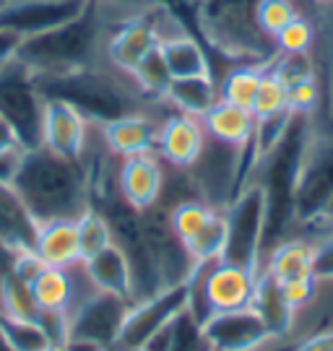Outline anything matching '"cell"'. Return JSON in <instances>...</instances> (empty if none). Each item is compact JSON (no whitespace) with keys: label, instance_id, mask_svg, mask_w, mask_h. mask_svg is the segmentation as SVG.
<instances>
[{"label":"cell","instance_id":"6da1fadb","mask_svg":"<svg viewBox=\"0 0 333 351\" xmlns=\"http://www.w3.org/2000/svg\"><path fill=\"white\" fill-rule=\"evenodd\" d=\"M11 185L39 224L52 219H78L91 206L81 162L62 159L45 146L24 151Z\"/></svg>","mask_w":333,"mask_h":351},{"label":"cell","instance_id":"7a4b0ae2","mask_svg":"<svg viewBox=\"0 0 333 351\" xmlns=\"http://www.w3.org/2000/svg\"><path fill=\"white\" fill-rule=\"evenodd\" d=\"M310 146V114L292 112V120L286 125L282 141L263 159V177L260 190L266 198V229H263V255L282 242L284 232L295 221L297 203V182L299 169L305 162Z\"/></svg>","mask_w":333,"mask_h":351},{"label":"cell","instance_id":"3957f363","mask_svg":"<svg viewBox=\"0 0 333 351\" xmlns=\"http://www.w3.org/2000/svg\"><path fill=\"white\" fill-rule=\"evenodd\" d=\"M45 99H60L73 104L78 112L94 125H104L123 114L141 112V99L136 81L130 75L110 73L102 68H87L68 75L52 78H34Z\"/></svg>","mask_w":333,"mask_h":351},{"label":"cell","instance_id":"277c9868","mask_svg":"<svg viewBox=\"0 0 333 351\" xmlns=\"http://www.w3.org/2000/svg\"><path fill=\"white\" fill-rule=\"evenodd\" d=\"M224 219H227V245H224L222 261L260 274L266 198L258 182L245 185L237 193L235 201L224 208Z\"/></svg>","mask_w":333,"mask_h":351},{"label":"cell","instance_id":"5b68a950","mask_svg":"<svg viewBox=\"0 0 333 351\" xmlns=\"http://www.w3.org/2000/svg\"><path fill=\"white\" fill-rule=\"evenodd\" d=\"M42 114L45 97L34 75L16 60L0 68V120L16 133L26 151L42 146Z\"/></svg>","mask_w":333,"mask_h":351},{"label":"cell","instance_id":"8992f818","mask_svg":"<svg viewBox=\"0 0 333 351\" xmlns=\"http://www.w3.org/2000/svg\"><path fill=\"white\" fill-rule=\"evenodd\" d=\"M91 8V0H11L0 11V29L21 39L73 24Z\"/></svg>","mask_w":333,"mask_h":351},{"label":"cell","instance_id":"52a82bcc","mask_svg":"<svg viewBox=\"0 0 333 351\" xmlns=\"http://www.w3.org/2000/svg\"><path fill=\"white\" fill-rule=\"evenodd\" d=\"M185 307H187V284L172 289H161L159 294L130 304V310H128V315H125L123 320V328H120V336L115 341V349H141L157 330L170 326Z\"/></svg>","mask_w":333,"mask_h":351},{"label":"cell","instance_id":"ba28073f","mask_svg":"<svg viewBox=\"0 0 333 351\" xmlns=\"http://www.w3.org/2000/svg\"><path fill=\"white\" fill-rule=\"evenodd\" d=\"M333 198V138L323 143L310 141L305 162L299 169L297 182V203L295 219L297 221H315L323 219Z\"/></svg>","mask_w":333,"mask_h":351},{"label":"cell","instance_id":"9c48e42d","mask_svg":"<svg viewBox=\"0 0 333 351\" xmlns=\"http://www.w3.org/2000/svg\"><path fill=\"white\" fill-rule=\"evenodd\" d=\"M200 330L214 351H258L273 343L268 328L253 307L214 313Z\"/></svg>","mask_w":333,"mask_h":351},{"label":"cell","instance_id":"30bf717a","mask_svg":"<svg viewBox=\"0 0 333 351\" xmlns=\"http://www.w3.org/2000/svg\"><path fill=\"white\" fill-rule=\"evenodd\" d=\"M133 302L115 297L107 291H97L87 300L68 320V339L97 341L107 349H115V341L120 336V328Z\"/></svg>","mask_w":333,"mask_h":351},{"label":"cell","instance_id":"8fae6325","mask_svg":"<svg viewBox=\"0 0 333 351\" xmlns=\"http://www.w3.org/2000/svg\"><path fill=\"white\" fill-rule=\"evenodd\" d=\"M94 123H89L73 104L60 99H45L42 114V146L62 159L81 162Z\"/></svg>","mask_w":333,"mask_h":351},{"label":"cell","instance_id":"7c38bea8","mask_svg":"<svg viewBox=\"0 0 333 351\" xmlns=\"http://www.w3.org/2000/svg\"><path fill=\"white\" fill-rule=\"evenodd\" d=\"M164 190V162L157 154H138L120 159L117 167V193L133 211L154 208Z\"/></svg>","mask_w":333,"mask_h":351},{"label":"cell","instance_id":"4fadbf2b","mask_svg":"<svg viewBox=\"0 0 333 351\" xmlns=\"http://www.w3.org/2000/svg\"><path fill=\"white\" fill-rule=\"evenodd\" d=\"M206 138H209V133H206L200 117L172 112L167 114L159 125L157 156L170 167L190 169L198 162L203 146H206Z\"/></svg>","mask_w":333,"mask_h":351},{"label":"cell","instance_id":"5bb4252c","mask_svg":"<svg viewBox=\"0 0 333 351\" xmlns=\"http://www.w3.org/2000/svg\"><path fill=\"white\" fill-rule=\"evenodd\" d=\"M161 120L141 110V112H130L117 120H110V123L99 125V130H102L107 149L117 159H128V156H138V154H157Z\"/></svg>","mask_w":333,"mask_h":351},{"label":"cell","instance_id":"9a60e30c","mask_svg":"<svg viewBox=\"0 0 333 351\" xmlns=\"http://www.w3.org/2000/svg\"><path fill=\"white\" fill-rule=\"evenodd\" d=\"M159 42L157 34L148 24L146 16H136V19H125L117 26V32L107 37L104 45V60L123 75H133L136 68L143 63L148 52L154 50Z\"/></svg>","mask_w":333,"mask_h":351},{"label":"cell","instance_id":"2e32d148","mask_svg":"<svg viewBox=\"0 0 333 351\" xmlns=\"http://www.w3.org/2000/svg\"><path fill=\"white\" fill-rule=\"evenodd\" d=\"M39 221L26 208L11 182H0V245L13 252H32L37 242Z\"/></svg>","mask_w":333,"mask_h":351},{"label":"cell","instance_id":"e0dca14e","mask_svg":"<svg viewBox=\"0 0 333 351\" xmlns=\"http://www.w3.org/2000/svg\"><path fill=\"white\" fill-rule=\"evenodd\" d=\"M34 252L42 263L52 268H68V265L81 263L76 219H52V221L39 224Z\"/></svg>","mask_w":333,"mask_h":351},{"label":"cell","instance_id":"ac0fdd59","mask_svg":"<svg viewBox=\"0 0 333 351\" xmlns=\"http://www.w3.org/2000/svg\"><path fill=\"white\" fill-rule=\"evenodd\" d=\"M250 307L260 315V320L266 323L273 341H282L292 333L297 310L286 302L284 289H282V284L271 274H266V271L258 274V278H255V294H253V304Z\"/></svg>","mask_w":333,"mask_h":351},{"label":"cell","instance_id":"d6986e66","mask_svg":"<svg viewBox=\"0 0 333 351\" xmlns=\"http://www.w3.org/2000/svg\"><path fill=\"white\" fill-rule=\"evenodd\" d=\"M89 278L94 281V287L99 291H107L115 297L133 302V278H130V265L125 252L112 242L104 250H99L97 255H91L84 261Z\"/></svg>","mask_w":333,"mask_h":351},{"label":"cell","instance_id":"ffe728a7","mask_svg":"<svg viewBox=\"0 0 333 351\" xmlns=\"http://www.w3.org/2000/svg\"><path fill=\"white\" fill-rule=\"evenodd\" d=\"M200 120H203V128L211 138L222 141L227 146H235V149H245L255 133V114L222 99L216 101Z\"/></svg>","mask_w":333,"mask_h":351},{"label":"cell","instance_id":"44dd1931","mask_svg":"<svg viewBox=\"0 0 333 351\" xmlns=\"http://www.w3.org/2000/svg\"><path fill=\"white\" fill-rule=\"evenodd\" d=\"M164 101L172 107L174 112L193 114V117H203L211 107L219 101V86L214 81V75H203V78H177L167 88Z\"/></svg>","mask_w":333,"mask_h":351},{"label":"cell","instance_id":"7402d4cb","mask_svg":"<svg viewBox=\"0 0 333 351\" xmlns=\"http://www.w3.org/2000/svg\"><path fill=\"white\" fill-rule=\"evenodd\" d=\"M312 258H315V245H308L302 239H289V242H279L266 255L263 271L271 274L279 284L295 281V278L315 276L312 274Z\"/></svg>","mask_w":333,"mask_h":351},{"label":"cell","instance_id":"603a6c76","mask_svg":"<svg viewBox=\"0 0 333 351\" xmlns=\"http://www.w3.org/2000/svg\"><path fill=\"white\" fill-rule=\"evenodd\" d=\"M159 47H161V55H164V63H167V71L172 75V81H177V78H203V75H211L209 55H206V50L193 37L180 34V37L161 42Z\"/></svg>","mask_w":333,"mask_h":351},{"label":"cell","instance_id":"cb8c5ba5","mask_svg":"<svg viewBox=\"0 0 333 351\" xmlns=\"http://www.w3.org/2000/svg\"><path fill=\"white\" fill-rule=\"evenodd\" d=\"M263 71L266 68H258V65H240L235 71H229L219 84V99L253 112V101L258 94Z\"/></svg>","mask_w":333,"mask_h":351},{"label":"cell","instance_id":"d4e9b609","mask_svg":"<svg viewBox=\"0 0 333 351\" xmlns=\"http://www.w3.org/2000/svg\"><path fill=\"white\" fill-rule=\"evenodd\" d=\"M216 213H219V208H214V206H209L200 198H193V201H183L172 206L167 211V216H170V226H172L174 237L180 239L183 245H187Z\"/></svg>","mask_w":333,"mask_h":351},{"label":"cell","instance_id":"484cf974","mask_svg":"<svg viewBox=\"0 0 333 351\" xmlns=\"http://www.w3.org/2000/svg\"><path fill=\"white\" fill-rule=\"evenodd\" d=\"M76 224H78L81 261H87V258H91V255H97L99 250H104L107 245L115 242L110 219H107V213L104 211H99L97 206H89L87 211L76 219Z\"/></svg>","mask_w":333,"mask_h":351},{"label":"cell","instance_id":"4316f807","mask_svg":"<svg viewBox=\"0 0 333 351\" xmlns=\"http://www.w3.org/2000/svg\"><path fill=\"white\" fill-rule=\"evenodd\" d=\"M0 333L11 351H47L52 346L45 328L34 320H21L11 315H0Z\"/></svg>","mask_w":333,"mask_h":351},{"label":"cell","instance_id":"83f0119b","mask_svg":"<svg viewBox=\"0 0 333 351\" xmlns=\"http://www.w3.org/2000/svg\"><path fill=\"white\" fill-rule=\"evenodd\" d=\"M0 315H11V317H21V320H39V310L32 287L24 278H19L16 274H8L0 284Z\"/></svg>","mask_w":333,"mask_h":351},{"label":"cell","instance_id":"f1b7e54d","mask_svg":"<svg viewBox=\"0 0 333 351\" xmlns=\"http://www.w3.org/2000/svg\"><path fill=\"white\" fill-rule=\"evenodd\" d=\"M130 78L136 81L138 91L146 99H164L167 97V88L172 84V75L167 71V63H164V55H161L159 45L143 58V63L138 65L136 73L130 75Z\"/></svg>","mask_w":333,"mask_h":351},{"label":"cell","instance_id":"f546056e","mask_svg":"<svg viewBox=\"0 0 333 351\" xmlns=\"http://www.w3.org/2000/svg\"><path fill=\"white\" fill-rule=\"evenodd\" d=\"M224 245H227V219H224V211H219L187 242L185 250L196 263H214V261H222Z\"/></svg>","mask_w":333,"mask_h":351},{"label":"cell","instance_id":"4dcf8cb0","mask_svg":"<svg viewBox=\"0 0 333 351\" xmlns=\"http://www.w3.org/2000/svg\"><path fill=\"white\" fill-rule=\"evenodd\" d=\"M282 112H289L286 84L273 73L271 68H266L263 78H260L255 101H253V114H255V120H263V117H271V114H282Z\"/></svg>","mask_w":333,"mask_h":351},{"label":"cell","instance_id":"1f68e13d","mask_svg":"<svg viewBox=\"0 0 333 351\" xmlns=\"http://www.w3.org/2000/svg\"><path fill=\"white\" fill-rule=\"evenodd\" d=\"M170 351H214L200 330V323L187 313V307L172 320V349Z\"/></svg>","mask_w":333,"mask_h":351},{"label":"cell","instance_id":"d6a6232c","mask_svg":"<svg viewBox=\"0 0 333 351\" xmlns=\"http://www.w3.org/2000/svg\"><path fill=\"white\" fill-rule=\"evenodd\" d=\"M297 16H299V13H297L292 0H260L258 11H255V19H258L260 29H263L266 34H271V37H276L289 21H295Z\"/></svg>","mask_w":333,"mask_h":351},{"label":"cell","instance_id":"836d02e7","mask_svg":"<svg viewBox=\"0 0 333 351\" xmlns=\"http://www.w3.org/2000/svg\"><path fill=\"white\" fill-rule=\"evenodd\" d=\"M276 45L284 55H297V52H308V47L312 45V26H310L308 19L297 16L295 21L289 24L276 34Z\"/></svg>","mask_w":333,"mask_h":351},{"label":"cell","instance_id":"e575fe53","mask_svg":"<svg viewBox=\"0 0 333 351\" xmlns=\"http://www.w3.org/2000/svg\"><path fill=\"white\" fill-rule=\"evenodd\" d=\"M273 73L284 81L286 86H292L297 81H308L315 78L312 75V65H310L308 55L305 52H297V55H282L273 65H268Z\"/></svg>","mask_w":333,"mask_h":351},{"label":"cell","instance_id":"d590c367","mask_svg":"<svg viewBox=\"0 0 333 351\" xmlns=\"http://www.w3.org/2000/svg\"><path fill=\"white\" fill-rule=\"evenodd\" d=\"M286 104H289V112H312V107L318 104V84H315V78L297 81L292 86H286Z\"/></svg>","mask_w":333,"mask_h":351},{"label":"cell","instance_id":"8d00e7d4","mask_svg":"<svg viewBox=\"0 0 333 351\" xmlns=\"http://www.w3.org/2000/svg\"><path fill=\"white\" fill-rule=\"evenodd\" d=\"M312 274L318 281H333V234L315 245Z\"/></svg>","mask_w":333,"mask_h":351},{"label":"cell","instance_id":"74e56055","mask_svg":"<svg viewBox=\"0 0 333 351\" xmlns=\"http://www.w3.org/2000/svg\"><path fill=\"white\" fill-rule=\"evenodd\" d=\"M19 47H21V39L11 32H5V29H0V68H5L8 63L16 60Z\"/></svg>","mask_w":333,"mask_h":351},{"label":"cell","instance_id":"f35d334b","mask_svg":"<svg viewBox=\"0 0 333 351\" xmlns=\"http://www.w3.org/2000/svg\"><path fill=\"white\" fill-rule=\"evenodd\" d=\"M295 351H333V328L310 336V339L302 341Z\"/></svg>","mask_w":333,"mask_h":351},{"label":"cell","instance_id":"ab89813d","mask_svg":"<svg viewBox=\"0 0 333 351\" xmlns=\"http://www.w3.org/2000/svg\"><path fill=\"white\" fill-rule=\"evenodd\" d=\"M170 349H172V323L164 326L161 330H157V333L141 346V351H170Z\"/></svg>","mask_w":333,"mask_h":351},{"label":"cell","instance_id":"60d3db41","mask_svg":"<svg viewBox=\"0 0 333 351\" xmlns=\"http://www.w3.org/2000/svg\"><path fill=\"white\" fill-rule=\"evenodd\" d=\"M62 351H112L107 346H102L97 341H89V339H68L62 343Z\"/></svg>","mask_w":333,"mask_h":351},{"label":"cell","instance_id":"b9f144b4","mask_svg":"<svg viewBox=\"0 0 333 351\" xmlns=\"http://www.w3.org/2000/svg\"><path fill=\"white\" fill-rule=\"evenodd\" d=\"M16 146H21V143H19V138H16V133H13L11 128L0 120V154L16 149ZM21 149H24V146H21Z\"/></svg>","mask_w":333,"mask_h":351},{"label":"cell","instance_id":"7bdbcfd3","mask_svg":"<svg viewBox=\"0 0 333 351\" xmlns=\"http://www.w3.org/2000/svg\"><path fill=\"white\" fill-rule=\"evenodd\" d=\"M323 219H331V221H333V198H331V203H328L325 213H323Z\"/></svg>","mask_w":333,"mask_h":351},{"label":"cell","instance_id":"ee69618b","mask_svg":"<svg viewBox=\"0 0 333 351\" xmlns=\"http://www.w3.org/2000/svg\"><path fill=\"white\" fill-rule=\"evenodd\" d=\"M8 3H11V0H0V11H3V8L8 5Z\"/></svg>","mask_w":333,"mask_h":351},{"label":"cell","instance_id":"f6af8a7d","mask_svg":"<svg viewBox=\"0 0 333 351\" xmlns=\"http://www.w3.org/2000/svg\"><path fill=\"white\" fill-rule=\"evenodd\" d=\"M47 351H62V346H49Z\"/></svg>","mask_w":333,"mask_h":351},{"label":"cell","instance_id":"bcb514c9","mask_svg":"<svg viewBox=\"0 0 333 351\" xmlns=\"http://www.w3.org/2000/svg\"><path fill=\"white\" fill-rule=\"evenodd\" d=\"M115 351H141V349H115Z\"/></svg>","mask_w":333,"mask_h":351},{"label":"cell","instance_id":"7dc6e473","mask_svg":"<svg viewBox=\"0 0 333 351\" xmlns=\"http://www.w3.org/2000/svg\"><path fill=\"white\" fill-rule=\"evenodd\" d=\"M331 130H333V110H331Z\"/></svg>","mask_w":333,"mask_h":351},{"label":"cell","instance_id":"c3c4849f","mask_svg":"<svg viewBox=\"0 0 333 351\" xmlns=\"http://www.w3.org/2000/svg\"><path fill=\"white\" fill-rule=\"evenodd\" d=\"M258 351H268V346H263V349H258ZM292 351H295V349H292Z\"/></svg>","mask_w":333,"mask_h":351},{"label":"cell","instance_id":"681fc988","mask_svg":"<svg viewBox=\"0 0 333 351\" xmlns=\"http://www.w3.org/2000/svg\"><path fill=\"white\" fill-rule=\"evenodd\" d=\"M0 284H3V278H0ZM0 310H3V307H0Z\"/></svg>","mask_w":333,"mask_h":351}]
</instances>
